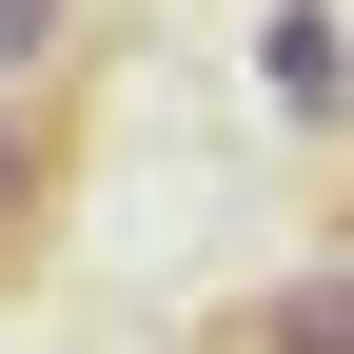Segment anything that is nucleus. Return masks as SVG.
Instances as JSON below:
<instances>
[{
	"instance_id": "obj_2",
	"label": "nucleus",
	"mask_w": 354,
	"mask_h": 354,
	"mask_svg": "<svg viewBox=\"0 0 354 354\" xmlns=\"http://www.w3.org/2000/svg\"><path fill=\"white\" fill-rule=\"evenodd\" d=\"M216 354H354V276H335V256H295L256 315H216Z\"/></svg>"
},
{
	"instance_id": "obj_1",
	"label": "nucleus",
	"mask_w": 354,
	"mask_h": 354,
	"mask_svg": "<svg viewBox=\"0 0 354 354\" xmlns=\"http://www.w3.org/2000/svg\"><path fill=\"white\" fill-rule=\"evenodd\" d=\"M59 216H79V118L59 99H0V276L59 256Z\"/></svg>"
},
{
	"instance_id": "obj_3",
	"label": "nucleus",
	"mask_w": 354,
	"mask_h": 354,
	"mask_svg": "<svg viewBox=\"0 0 354 354\" xmlns=\"http://www.w3.org/2000/svg\"><path fill=\"white\" fill-rule=\"evenodd\" d=\"M99 59V0H0V99H79Z\"/></svg>"
},
{
	"instance_id": "obj_4",
	"label": "nucleus",
	"mask_w": 354,
	"mask_h": 354,
	"mask_svg": "<svg viewBox=\"0 0 354 354\" xmlns=\"http://www.w3.org/2000/svg\"><path fill=\"white\" fill-rule=\"evenodd\" d=\"M276 99H295V118H335V20H315V0L276 20Z\"/></svg>"
}]
</instances>
